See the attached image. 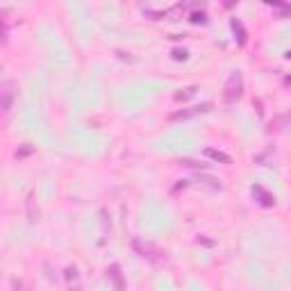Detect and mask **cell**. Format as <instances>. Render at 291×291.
Here are the masks:
<instances>
[{
    "mask_svg": "<svg viewBox=\"0 0 291 291\" xmlns=\"http://www.w3.org/2000/svg\"><path fill=\"white\" fill-rule=\"evenodd\" d=\"M241 93H244V78H241V73H232L228 82H225V91H223V98L228 103H234V100L241 98Z\"/></svg>",
    "mask_w": 291,
    "mask_h": 291,
    "instance_id": "6da1fadb",
    "label": "cell"
},
{
    "mask_svg": "<svg viewBox=\"0 0 291 291\" xmlns=\"http://www.w3.org/2000/svg\"><path fill=\"white\" fill-rule=\"evenodd\" d=\"M14 89H16V84H14L12 80H5V82H2V86H0V98H2V114H9V109H12V103H14V96H16V91H14Z\"/></svg>",
    "mask_w": 291,
    "mask_h": 291,
    "instance_id": "7a4b0ae2",
    "label": "cell"
},
{
    "mask_svg": "<svg viewBox=\"0 0 291 291\" xmlns=\"http://www.w3.org/2000/svg\"><path fill=\"white\" fill-rule=\"evenodd\" d=\"M64 280H66L68 291H82V275H80L75 264H68L64 269Z\"/></svg>",
    "mask_w": 291,
    "mask_h": 291,
    "instance_id": "3957f363",
    "label": "cell"
},
{
    "mask_svg": "<svg viewBox=\"0 0 291 291\" xmlns=\"http://www.w3.org/2000/svg\"><path fill=\"white\" fill-rule=\"evenodd\" d=\"M209 109H212V103H203V105H198V107H189V109H182V112L171 114V121L189 119V116H193V114H198V112H209Z\"/></svg>",
    "mask_w": 291,
    "mask_h": 291,
    "instance_id": "277c9868",
    "label": "cell"
},
{
    "mask_svg": "<svg viewBox=\"0 0 291 291\" xmlns=\"http://www.w3.org/2000/svg\"><path fill=\"white\" fill-rule=\"evenodd\" d=\"M132 246H134V248H137V250L141 252V255H144L146 259H150V262H157V255H162V252H159V250H155V248H152L150 244H141L139 239H134V241H132Z\"/></svg>",
    "mask_w": 291,
    "mask_h": 291,
    "instance_id": "5b68a950",
    "label": "cell"
},
{
    "mask_svg": "<svg viewBox=\"0 0 291 291\" xmlns=\"http://www.w3.org/2000/svg\"><path fill=\"white\" fill-rule=\"evenodd\" d=\"M252 196H257V198H259V205H264V207H273V205H275V196L269 193L266 189H262V187H252Z\"/></svg>",
    "mask_w": 291,
    "mask_h": 291,
    "instance_id": "8992f818",
    "label": "cell"
},
{
    "mask_svg": "<svg viewBox=\"0 0 291 291\" xmlns=\"http://www.w3.org/2000/svg\"><path fill=\"white\" fill-rule=\"evenodd\" d=\"M107 273H109V278L114 280V287H116V291L125 289V285H123V273H121V266L119 264H112L109 269H107Z\"/></svg>",
    "mask_w": 291,
    "mask_h": 291,
    "instance_id": "52a82bcc",
    "label": "cell"
},
{
    "mask_svg": "<svg viewBox=\"0 0 291 291\" xmlns=\"http://www.w3.org/2000/svg\"><path fill=\"white\" fill-rule=\"evenodd\" d=\"M205 155L209 159H214V162H221V164H230V162H232V157L228 155V152L216 150V148H205Z\"/></svg>",
    "mask_w": 291,
    "mask_h": 291,
    "instance_id": "ba28073f",
    "label": "cell"
},
{
    "mask_svg": "<svg viewBox=\"0 0 291 291\" xmlns=\"http://www.w3.org/2000/svg\"><path fill=\"white\" fill-rule=\"evenodd\" d=\"M232 30H234V34H239V43L244 46V43H246V30H244V25H241L237 19L232 21Z\"/></svg>",
    "mask_w": 291,
    "mask_h": 291,
    "instance_id": "9c48e42d",
    "label": "cell"
},
{
    "mask_svg": "<svg viewBox=\"0 0 291 291\" xmlns=\"http://www.w3.org/2000/svg\"><path fill=\"white\" fill-rule=\"evenodd\" d=\"M27 216H30V223L37 221V214H34V196H32V193L27 196Z\"/></svg>",
    "mask_w": 291,
    "mask_h": 291,
    "instance_id": "30bf717a",
    "label": "cell"
},
{
    "mask_svg": "<svg viewBox=\"0 0 291 291\" xmlns=\"http://www.w3.org/2000/svg\"><path fill=\"white\" fill-rule=\"evenodd\" d=\"M271 5L278 7V9L285 14V16H291V5H287V2H271Z\"/></svg>",
    "mask_w": 291,
    "mask_h": 291,
    "instance_id": "8fae6325",
    "label": "cell"
},
{
    "mask_svg": "<svg viewBox=\"0 0 291 291\" xmlns=\"http://www.w3.org/2000/svg\"><path fill=\"white\" fill-rule=\"evenodd\" d=\"M193 93H196V86H189V89H185V93H178L175 100H187V98H191Z\"/></svg>",
    "mask_w": 291,
    "mask_h": 291,
    "instance_id": "7c38bea8",
    "label": "cell"
},
{
    "mask_svg": "<svg viewBox=\"0 0 291 291\" xmlns=\"http://www.w3.org/2000/svg\"><path fill=\"white\" fill-rule=\"evenodd\" d=\"M12 291H25V285H23V280L14 278V280H12Z\"/></svg>",
    "mask_w": 291,
    "mask_h": 291,
    "instance_id": "4fadbf2b",
    "label": "cell"
},
{
    "mask_svg": "<svg viewBox=\"0 0 291 291\" xmlns=\"http://www.w3.org/2000/svg\"><path fill=\"white\" fill-rule=\"evenodd\" d=\"M173 57L175 60H187V50H173Z\"/></svg>",
    "mask_w": 291,
    "mask_h": 291,
    "instance_id": "5bb4252c",
    "label": "cell"
},
{
    "mask_svg": "<svg viewBox=\"0 0 291 291\" xmlns=\"http://www.w3.org/2000/svg\"><path fill=\"white\" fill-rule=\"evenodd\" d=\"M191 21H193V23H198V21L203 23V21H205V14H203V12H200V14H191Z\"/></svg>",
    "mask_w": 291,
    "mask_h": 291,
    "instance_id": "9a60e30c",
    "label": "cell"
},
{
    "mask_svg": "<svg viewBox=\"0 0 291 291\" xmlns=\"http://www.w3.org/2000/svg\"><path fill=\"white\" fill-rule=\"evenodd\" d=\"M287 84H291V78H289V80H287Z\"/></svg>",
    "mask_w": 291,
    "mask_h": 291,
    "instance_id": "2e32d148",
    "label": "cell"
},
{
    "mask_svg": "<svg viewBox=\"0 0 291 291\" xmlns=\"http://www.w3.org/2000/svg\"><path fill=\"white\" fill-rule=\"evenodd\" d=\"M289 57H291V53H289Z\"/></svg>",
    "mask_w": 291,
    "mask_h": 291,
    "instance_id": "e0dca14e",
    "label": "cell"
}]
</instances>
